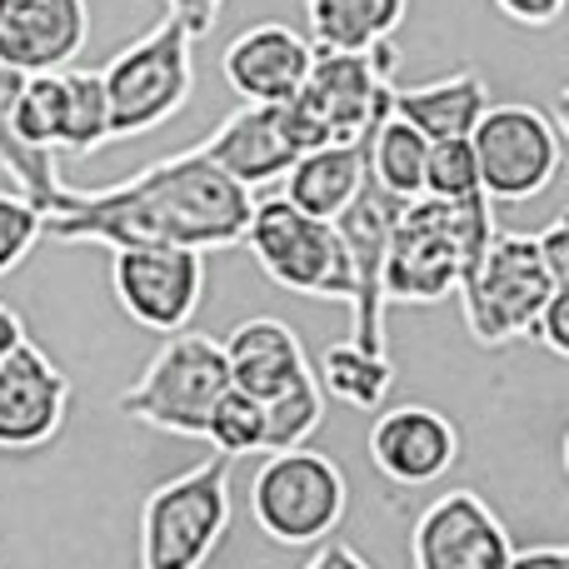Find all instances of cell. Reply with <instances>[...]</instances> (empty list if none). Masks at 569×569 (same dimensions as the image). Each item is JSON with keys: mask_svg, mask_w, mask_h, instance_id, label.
<instances>
[{"mask_svg": "<svg viewBox=\"0 0 569 569\" xmlns=\"http://www.w3.org/2000/svg\"><path fill=\"white\" fill-rule=\"evenodd\" d=\"M40 230H46V216L26 196L0 190V276L26 266L30 250L40 246Z\"/></svg>", "mask_w": 569, "mask_h": 569, "instance_id": "4dcf8cb0", "label": "cell"}, {"mask_svg": "<svg viewBox=\"0 0 569 569\" xmlns=\"http://www.w3.org/2000/svg\"><path fill=\"white\" fill-rule=\"evenodd\" d=\"M470 156L485 196L520 206V200L550 190L565 170V130L555 116H545L540 106H525V100L490 106L480 126L470 130Z\"/></svg>", "mask_w": 569, "mask_h": 569, "instance_id": "9c48e42d", "label": "cell"}, {"mask_svg": "<svg viewBox=\"0 0 569 569\" xmlns=\"http://www.w3.org/2000/svg\"><path fill=\"white\" fill-rule=\"evenodd\" d=\"M510 569H569L565 545H530V550H515Z\"/></svg>", "mask_w": 569, "mask_h": 569, "instance_id": "8d00e7d4", "label": "cell"}, {"mask_svg": "<svg viewBox=\"0 0 569 569\" xmlns=\"http://www.w3.org/2000/svg\"><path fill=\"white\" fill-rule=\"evenodd\" d=\"M420 196L425 200H445V206H460V200L480 196V170H475L470 140H445V146H430Z\"/></svg>", "mask_w": 569, "mask_h": 569, "instance_id": "f546056e", "label": "cell"}, {"mask_svg": "<svg viewBox=\"0 0 569 569\" xmlns=\"http://www.w3.org/2000/svg\"><path fill=\"white\" fill-rule=\"evenodd\" d=\"M350 485L330 455L315 450H276L250 480V520L270 545L310 550L325 545L345 520Z\"/></svg>", "mask_w": 569, "mask_h": 569, "instance_id": "52a82bcc", "label": "cell"}, {"mask_svg": "<svg viewBox=\"0 0 569 569\" xmlns=\"http://www.w3.org/2000/svg\"><path fill=\"white\" fill-rule=\"evenodd\" d=\"M60 110H66V96H60V70H50V76H26L20 80L16 106H10V126H16V136L26 140L30 150H50V156H56Z\"/></svg>", "mask_w": 569, "mask_h": 569, "instance_id": "83f0119b", "label": "cell"}, {"mask_svg": "<svg viewBox=\"0 0 569 569\" xmlns=\"http://www.w3.org/2000/svg\"><path fill=\"white\" fill-rule=\"evenodd\" d=\"M305 569H375L370 560H365L355 545H335V540H325V545H315V555L305 560Z\"/></svg>", "mask_w": 569, "mask_h": 569, "instance_id": "d590c367", "label": "cell"}, {"mask_svg": "<svg viewBox=\"0 0 569 569\" xmlns=\"http://www.w3.org/2000/svg\"><path fill=\"white\" fill-rule=\"evenodd\" d=\"M535 250H540V260H545V270H550V280L569 290V216H555L550 226L535 236Z\"/></svg>", "mask_w": 569, "mask_h": 569, "instance_id": "d6a6232c", "label": "cell"}, {"mask_svg": "<svg viewBox=\"0 0 569 569\" xmlns=\"http://www.w3.org/2000/svg\"><path fill=\"white\" fill-rule=\"evenodd\" d=\"M310 60H315V46L300 30L280 26V20H260V26L240 30L230 40L220 70H226L230 90L246 106H284L300 90Z\"/></svg>", "mask_w": 569, "mask_h": 569, "instance_id": "e0dca14e", "label": "cell"}, {"mask_svg": "<svg viewBox=\"0 0 569 569\" xmlns=\"http://www.w3.org/2000/svg\"><path fill=\"white\" fill-rule=\"evenodd\" d=\"M315 50H365L395 40V30L410 16V0H300Z\"/></svg>", "mask_w": 569, "mask_h": 569, "instance_id": "7402d4cb", "label": "cell"}, {"mask_svg": "<svg viewBox=\"0 0 569 569\" xmlns=\"http://www.w3.org/2000/svg\"><path fill=\"white\" fill-rule=\"evenodd\" d=\"M555 290H565V284L550 280L540 250H535V236H495L480 270L460 284L465 325L485 350H500L520 335H535V320Z\"/></svg>", "mask_w": 569, "mask_h": 569, "instance_id": "30bf717a", "label": "cell"}, {"mask_svg": "<svg viewBox=\"0 0 569 569\" xmlns=\"http://www.w3.org/2000/svg\"><path fill=\"white\" fill-rule=\"evenodd\" d=\"M495 10H500L505 20H515V26L545 30L565 16V0H495Z\"/></svg>", "mask_w": 569, "mask_h": 569, "instance_id": "836d02e7", "label": "cell"}, {"mask_svg": "<svg viewBox=\"0 0 569 569\" xmlns=\"http://www.w3.org/2000/svg\"><path fill=\"white\" fill-rule=\"evenodd\" d=\"M395 66H400V50L390 40L365 50V56L315 50L300 90L280 106L295 150L305 156V150L320 146H365L375 136V126L390 116Z\"/></svg>", "mask_w": 569, "mask_h": 569, "instance_id": "3957f363", "label": "cell"}, {"mask_svg": "<svg viewBox=\"0 0 569 569\" xmlns=\"http://www.w3.org/2000/svg\"><path fill=\"white\" fill-rule=\"evenodd\" d=\"M495 236H500L495 200L485 190L460 206L425 196L405 200L390 230V250H385V305H440L460 295V284L480 270Z\"/></svg>", "mask_w": 569, "mask_h": 569, "instance_id": "7a4b0ae2", "label": "cell"}, {"mask_svg": "<svg viewBox=\"0 0 569 569\" xmlns=\"http://www.w3.org/2000/svg\"><path fill=\"white\" fill-rule=\"evenodd\" d=\"M70 410V375L36 340L16 345L0 365V450L30 455L60 435Z\"/></svg>", "mask_w": 569, "mask_h": 569, "instance_id": "5bb4252c", "label": "cell"}, {"mask_svg": "<svg viewBox=\"0 0 569 569\" xmlns=\"http://www.w3.org/2000/svg\"><path fill=\"white\" fill-rule=\"evenodd\" d=\"M226 390H230V370H226V350H220L216 335L176 330L150 355L140 380L116 400V410L160 435L206 440V420Z\"/></svg>", "mask_w": 569, "mask_h": 569, "instance_id": "5b68a950", "label": "cell"}, {"mask_svg": "<svg viewBox=\"0 0 569 569\" xmlns=\"http://www.w3.org/2000/svg\"><path fill=\"white\" fill-rule=\"evenodd\" d=\"M110 106V140H140L160 130L170 116H180L196 90V36L166 16L140 40H130L120 56L100 70Z\"/></svg>", "mask_w": 569, "mask_h": 569, "instance_id": "277c9868", "label": "cell"}, {"mask_svg": "<svg viewBox=\"0 0 569 569\" xmlns=\"http://www.w3.org/2000/svg\"><path fill=\"white\" fill-rule=\"evenodd\" d=\"M405 200L385 196L380 186L365 180V190L340 210L335 220V236L345 246V260H350L355 276V300H350V335L360 350H385V295H380V276H385V250H390V230L395 216H400Z\"/></svg>", "mask_w": 569, "mask_h": 569, "instance_id": "4fadbf2b", "label": "cell"}, {"mask_svg": "<svg viewBox=\"0 0 569 569\" xmlns=\"http://www.w3.org/2000/svg\"><path fill=\"white\" fill-rule=\"evenodd\" d=\"M315 385H320L325 400H340L350 410H380L385 395L395 385V360L390 350H360L355 340H335L325 345L320 365H315Z\"/></svg>", "mask_w": 569, "mask_h": 569, "instance_id": "cb8c5ba5", "label": "cell"}, {"mask_svg": "<svg viewBox=\"0 0 569 569\" xmlns=\"http://www.w3.org/2000/svg\"><path fill=\"white\" fill-rule=\"evenodd\" d=\"M226 350V370H230V390L250 395V400H270L276 390L310 370L305 360L300 335L290 330L276 315H250L230 330V340H220Z\"/></svg>", "mask_w": 569, "mask_h": 569, "instance_id": "d6986e66", "label": "cell"}, {"mask_svg": "<svg viewBox=\"0 0 569 569\" xmlns=\"http://www.w3.org/2000/svg\"><path fill=\"white\" fill-rule=\"evenodd\" d=\"M30 335H26V320H20L16 310H10L6 300H0V365L10 360V350H16V345H26Z\"/></svg>", "mask_w": 569, "mask_h": 569, "instance_id": "74e56055", "label": "cell"}, {"mask_svg": "<svg viewBox=\"0 0 569 569\" xmlns=\"http://www.w3.org/2000/svg\"><path fill=\"white\" fill-rule=\"evenodd\" d=\"M455 460H460V430H455L450 415L430 410V405H395V410L375 415L370 465L390 485L420 490V485L450 475Z\"/></svg>", "mask_w": 569, "mask_h": 569, "instance_id": "9a60e30c", "label": "cell"}, {"mask_svg": "<svg viewBox=\"0 0 569 569\" xmlns=\"http://www.w3.org/2000/svg\"><path fill=\"white\" fill-rule=\"evenodd\" d=\"M220 6H226V0H166V16H176L180 26L190 30V36H206L210 26H216V16H220Z\"/></svg>", "mask_w": 569, "mask_h": 569, "instance_id": "e575fe53", "label": "cell"}, {"mask_svg": "<svg viewBox=\"0 0 569 569\" xmlns=\"http://www.w3.org/2000/svg\"><path fill=\"white\" fill-rule=\"evenodd\" d=\"M206 440L216 445V455H226V460L266 450V415H260V400H250V395H240V390H226L206 420Z\"/></svg>", "mask_w": 569, "mask_h": 569, "instance_id": "f1b7e54d", "label": "cell"}, {"mask_svg": "<svg viewBox=\"0 0 569 569\" xmlns=\"http://www.w3.org/2000/svg\"><path fill=\"white\" fill-rule=\"evenodd\" d=\"M60 146L66 156H96L110 140V106H106V86H100V70H60Z\"/></svg>", "mask_w": 569, "mask_h": 569, "instance_id": "484cf974", "label": "cell"}, {"mask_svg": "<svg viewBox=\"0 0 569 569\" xmlns=\"http://www.w3.org/2000/svg\"><path fill=\"white\" fill-rule=\"evenodd\" d=\"M86 36V0H0V66L20 76H50L76 66Z\"/></svg>", "mask_w": 569, "mask_h": 569, "instance_id": "2e32d148", "label": "cell"}, {"mask_svg": "<svg viewBox=\"0 0 569 569\" xmlns=\"http://www.w3.org/2000/svg\"><path fill=\"white\" fill-rule=\"evenodd\" d=\"M365 180H370L365 146H320V150L295 156V166L284 170V180H280L284 186L280 200H290L300 216L335 226L340 210L365 190Z\"/></svg>", "mask_w": 569, "mask_h": 569, "instance_id": "44dd1931", "label": "cell"}, {"mask_svg": "<svg viewBox=\"0 0 569 569\" xmlns=\"http://www.w3.org/2000/svg\"><path fill=\"white\" fill-rule=\"evenodd\" d=\"M365 160H370V186H380L395 200H415L425 186V160H430V140L410 130L405 120L385 116L375 136L365 140Z\"/></svg>", "mask_w": 569, "mask_h": 569, "instance_id": "d4e9b609", "label": "cell"}, {"mask_svg": "<svg viewBox=\"0 0 569 569\" xmlns=\"http://www.w3.org/2000/svg\"><path fill=\"white\" fill-rule=\"evenodd\" d=\"M535 340L555 355V360H569V290H555L550 305L535 320Z\"/></svg>", "mask_w": 569, "mask_h": 569, "instance_id": "1f68e13d", "label": "cell"}, {"mask_svg": "<svg viewBox=\"0 0 569 569\" xmlns=\"http://www.w3.org/2000/svg\"><path fill=\"white\" fill-rule=\"evenodd\" d=\"M240 246L256 256L266 280H276L280 290L305 295V300H340V305L355 300V276L335 226L300 216L290 200L280 196L256 200Z\"/></svg>", "mask_w": 569, "mask_h": 569, "instance_id": "ba28073f", "label": "cell"}, {"mask_svg": "<svg viewBox=\"0 0 569 569\" xmlns=\"http://www.w3.org/2000/svg\"><path fill=\"white\" fill-rule=\"evenodd\" d=\"M256 196L240 190L226 170H216L200 146L176 150V156L146 166L140 176L116 180V186L76 190L66 206L46 216L40 240L56 246H176V250H230L240 246L250 226Z\"/></svg>", "mask_w": 569, "mask_h": 569, "instance_id": "6da1fadb", "label": "cell"}, {"mask_svg": "<svg viewBox=\"0 0 569 569\" xmlns=\"http://www.w3.org/2000/svg\"><path fill=\"white\" fill-rule=\"evenodd\" d=\"M20 80H26L20 70L0 66V170L10 176L16 196H26L40 216H56V210L66 206L70 186L60 180L56 156H50V150H30L26 140L16 136V126H10V106H16V96H20Z\"/></svg>", "mask_w": 569, "mask_h": 569, "instance_id": "603a6c76", "label": "cell"}, {"mask_svg": "<svg viewBox=\"0 0 569 569\" xmlns=\"http://www.w3.org/2000/svg\"><path fill=\"white\" fill-rule=\"evenodd\" d=\"M230 465H206L156 485L140 505V569H206L230 530Z\"/></svg>", "mask_w": 569, "mask_h": 569, "instance_id": "8992f818", "label": "cell"}, {"mask_svg": "<svg viewBox=\"0 0 569 569\" xmlns=\"http://www.w3.org/2000/svg\"><path fill=\"white\" fill-rule=\"evenodd\" d=\"M110 290H116L126 320H136L140 330H190L200 300H206V256L176 246L110 250Z\"/></svg>", "mask_w": 569, "mask_h": 569, "instance_id": "8fae6325", "label": "cell"}, {"mask_svg": "<svg viewBox=\"0 0 569 569\" xmlns=\"http://www.w3.org/2000/svg\"><path fill=\"white\" fill-rule=\"evenodd\" d=\"M515 540L475 490H445L410 530L415 569H510Z\"/></svg>", "mask_w": 569, "mask_h": 569, "instance_id": "7c38bea8", "label": "cell"}, {"mask_svg": "<svg viewBox=\"0 0 569 569\" xmlns=\"http://www.w3.org/2000/svg\"><path fill=\"white\" fill-rule=\"evenodd\" d=\"M490 86H485L480 70H450L440 80H425V86L395 90L390 96V116L405 120L410 130H420L430 146L445 140H470V130L480 126V116L490 110Z\"/></svg>", "mask_w": 569, "mask_h": 569, "instance_id": "ffe728a7", "label": "cell"}, {"mask_svg": "<svg viewBox=\"0 0 569 569\" xmlns=\"http://www.w3.org/2000/svg\"><path fill=\"white\" fill-rule=\"evenodd\" d=\"M200 156L216 170H226L240 190H260L280 186L300 150L284 130L280 106H240L236 116H226L210 130V140H200Z\"/></svg>", "mask_w": 569, "mask_h": 569, "instance_id": "ac0fdd59", "label": "cell"}, {"mask_svg": "<svg viewBox=\"0 0 569 569\" xmlns=\"http://www.w3.org/2000/svg\"><path fill=\"white\" fill-rule=\"evenodd\" d=\"M260 415H266V450H300L325 420V395L315 385V375H295L284 390H276L270 400H260Z\"/></svg>", "mask_w": 569, "mask_h": 569, "instance_id": "4316f807", "label": "cell"}]
</instances>
